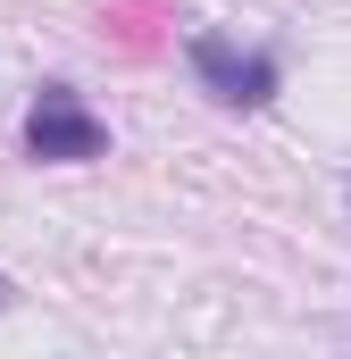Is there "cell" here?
<instances>
[{
  "instance_id": "6da1fadb",
  "label": "cell",
  "mask_w": 351,
  "mask_h": 359,
  "mask_svg": "<svg viewBox=\"0 0 351 359\" xmlns=\"http://www.w3.org/2000/svg\"><path fill=\"white\" fill-rule=\"evenodd\" d=\"M25 151H34V159H59V168H76V159H100V151H109V126H100L67 84H51L42 100H34V117H25Z\"/></svg>"
},
{
  "instance_id": "7a4b0ae2",
  "label": "cell",
  "mask_w": 351,
  "mask_h": 359,
  "mask_svg": "<svg viewBox=\"0 0 351 359\" xmlns=\"http://www.w3.org/2000/svg\"><path fill=\"white\" fill-rule=\"evenodd\" d=\"M192 76L218 92L226 109H260L267 92H276V59H267V50H243V42H226V34H192Z\"/></svg>"
},
{
  "instance_id": "3957f363",
  "label": "cell",
  "mask_w": 351,
  "mask_h": 359,
  "mask_svg": "<svg viewBox=\"0 0 351 359\" xmlns=\"http://www.w3.org/2000/svg\"><path fill=\"white\" fill-rule=\"evenodd\" d=\"M0 301H8V284H0Z\"/></svg>"
}]
</instances>
